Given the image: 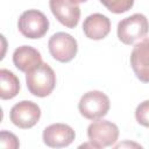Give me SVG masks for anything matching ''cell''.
I'll use <instances>...</instances> for the list:
<instances>
[{
  "instance_id": "277c9868",
  "label": "cell",
  "mask_w": 149,
  "mask_h": 149,
  "mask_svg": "<svg viewBox=\"0 0 149 149\" xmlns=\"http://www.w3.org/2000/svg\"><path fill=\"white\" fill-rule=\"evenodd\" d=\"M109 99L101 91H88L79 100L78 109L88 120H97L105 116L109 109Z\"/></svg>"
},
{
  "instance_id": "3957f363",
  "label": "cell",
  "mask_w": 149,
  "mask_h": 149,
  "mask_svg": "<svg viewBox=\"0 0 149 149\" xmlns=\"http://www.w3.org/2000/svg\"><path fill=\"white\" fill-rule=\"evenodd\" d=\"M20 33L27 38H41L49 30V20L48 17L37 9L24 10L17 22Z\"/></svg>"
},
{
  "instance_id": "2e32d148",
  "label": "cell",
  "mask_w": 149,
  "mask_h": 149,
  "mask_svg": "<svg viewBox=\"0 0 149 149\" xmlns=\"http://www.w3.org/2000/svg\"><path fill=\"white\" fill-rule=\"evenodd\" d=\"M0 147L1 148H9V149H17L20 147L19 139L10 132L1 130L0 133Z\"/></svg>"
},
{
  "instance_id": "9a60e30c",
  "label": "cell",
  "mask_w": 149,
  "mask_h": 149,
  "mask_svg": "<svg viewBox=\"0 0 149 149\" xmlns=\"http://www.w3.org/2000/svg\"><path fill=\"white\" fill-rule=\"evenodd\" d=\"M135 119L140 125H142L144 127H149V100L142 101L136 107Z\"/></svg>"
},
{
  "instance_id": "5bb4252c",
  "label": "cell",
  "mask_w": 149,
  "mask_h": 149,
  "mask_svg": "<svg viewBox=\"0 0 149 149\" xmlns=\"http://www.w3.org/2000/svg\"><path fill=\"white\" fill-rule=\"evenodd\" d=\"M109 12L115 14H121L129 10L133 5L134 0H99Z\"/></svg>"
},
{
  "instance_id": "6da1fadb",
  "label": "cell",
  "mask_w": 149,
  "mask_h": 149,
  "mask_svg": "<svg viewBox=\"0 0 149 149\" xmlns=\"http://www.w3.org/2000/svg\"><path fill=\"white\" fill-rule=\"evenodd\" d=\"M26 83L28 91L33 95L44 98L55 88L56 74L49 64L42 62L38 66L26 73Z\"/></svg>"
},
{
  "instance_id": "9c48e42d",
  "label": "cell",
  "mask_w": 149,
  "mask_h": 149,
  "mask_svg": "<svg viewBox=\"0 0 149 149\" xmlns=\"http://www.w3.org/2000/svg\"><path fill=\"white\" fill-rule=\"evenodd\" d=\"M130 65L137 79L149 83V37L136 43L130 54Z\"/></svg>"
},
{
  "instance_id": "e0dca14e",
  "label": "cell",
  "mask_w": 149,
  "mask_h": 149,
  "mask_svg": "<svg viewBox=\"0 0 149 149\" xmlns=\"http://www.w3.org/2000/svg\"><path fill=\"white\" fill-rule=\"evenodd\" d=\"M72 2H74V3H81V2H85V1H87V0H71Z\"/></svg>"
},
{
  "instance_id": "30bf717a",
  "label": "cell",
  "mask_w": 149,
  "mask_h": 149,
  "mask_svg": "<svg viewBox=\"0 0 149 149\" xmlns=\"http://www.w3.org/2000/svg\"><path fill=\"white\" fill-rule=\"evenodd\" d=\"M43 142L51 148H63L70 146L74 137V130L65 123H52L43 130Z\"/></svg>"
},
{
  "instance_id": "52a82bcc",
  "label": "cell",
  "mask_w": 149,
  "mask_h": 149,
  "mask_svg": "<svg viewBox=\"0 0 149 149\" xmlns=\"http://www.w3.org/2000/svg\"><path fill=\"white\" fill-rule=\"evenodd\" d=\"M41 118V108L30 100H22L15 104L9 112V119L19 128L28 129L34 127Z\"/></svg>"
},
{
  "instance_id": "8992f818",
  "label": "cell",
  "mask_w": 149,
  "mask_h": 149,
  "mask_svg": "<svg viewBox=\"0 0 149 149\" xmlns=\"http://www.w3.org/2000/svg\"><path fill=\"white\" fill-rule=\"evenodd\" d=\"M48 48L52 58L61 63H68L72 61L78 51L76 38L63 31L56 33L49 38Z\"/></svg>"
},
{
  "instance_id": "4fadbf2b",
  "label": "cell",
  "mask_w": 149,
  "mask_h": 149,
  "mask_svg": "<svg viewBox=\"0 0 149 149\" xmlns=\"http://www.w3.org/2000/svg\"><path fill=\"white\" fill-rule=\"evenodd\" d=\"M20 91L19 78L9 70H0V98L2 100L12 99L17 95Z\"/></svg>"
},
{
  "instance_id": "7c38bea8",
  "label": "cell",
  "mask_w": 149,
  "mask_h": 149,
  "mask_svg": "<svg viewBox=\"0 0 149 149\" xmlns=\"http://www.w3.org/2000/svg\"><path fill=\"white\" fill-rule=\"evenodd\" d=\"M13 63L22 72H29L42 63L40 51L30 45H21L13 52Z\"/></svg>"
},
{
  "instance_id": "ba28073f",
  "label": "cell",
  "mask_w": 149,
  "mask_h": 149,
  "mask_svg": "<svg viewBox=\"0 0 149 149\" xmlns=\"http://www.w3.org/2000/svg\"><path fill=\"white\" fill-rule=\"evenodd\" d=\"M49 7L54 16L65 27H77L80 17V8L78 3L71 0H49Z\"/></svg>"
},
{
  "instance_id": "5b68a950",
  "label": "cell",
  "mask_w": 149,
  "mask_h": 149,
  "mask_svg": "<svg viewBox=\"0 0 149 149\" xmlns=\"http://www.w3.org/2000/svg\"><path fill=\"white\" fill-rule=\"evenodd\" d=\"M87 137L94 148H105L113 146L119 137V128L115 123L97 119L87 127Z\"/></svg>"
},
{
  "instance_id": "8fae6325",
  "label": "cell",
  "mask_w": 149,
  "mask_h": 149,
  "mask_svg": "<svg viewBox=\"0 0 149 149\" xmlns=\"http://www.w3.org/2000/svg\"><path fill=\"white\" fill-rule=\"evenodd\" d=\"M83 30L85 36L90 40H102L108 35L111 30V21L106 15L94 13L84 20Z\"/></svg>"
},
{
  "instance_id": "7a4b0ae2",
  "label": "cell",
  "mask_w": 149,
  "mask_h": 149,
  "mask_svg": "<svg viewBox=\"0 0 149 149\" xmlns=\"http://www.w3.org/2000/svg\"><path fill=\"white\" fill-rule=\"evenodd\" d=\"M149 31L148 19L140 13L133 14L128 17L122 19L118 23V37L127 45L133 44L135 41L144 37Z\"/></svg>"
}]
</instances>
